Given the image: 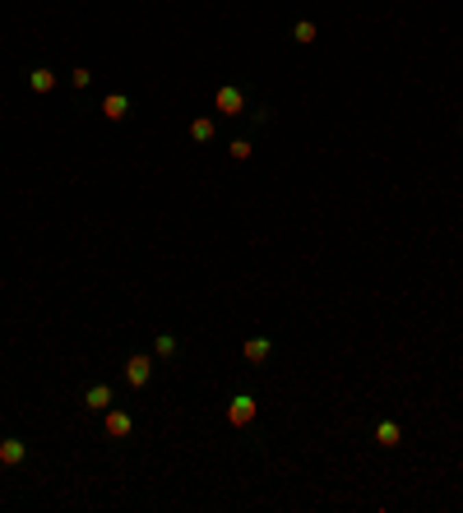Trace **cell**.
<instances>
[{
  "mask_svg": "<svg viewBox=\"0 0 463 513\" xmlns=\"http://www.w3.org/2000/svg\"><path fill=\"white\" fill-rule=\"evenodd\" d=\"M70 83H75L79 93H84V88H88V83H93V75H88V70H84V65H79L75 75H70Z\"/></svg>",
  "mask_w": 463,
  "mask_h": 513,
  "instance_id": "cell-15",
  "label": "cell"
},
{
  "mask_svg": "<svg viewBox=\"0 0 463 513\" xmlns=\"http://www.w3.org/2000/svg\"><path fill=\"white\" fill-rule=\"evenodd\" d=\"M292 38L301 42V47H310V42H315V23H310V19H297V23H292Z\"/></svg>",
  "mask_w": 463,
  "mask_h": 513,
  "instance_id": "cell-12",
  "label": "cell"
},
{
  "mask_svg": "<svg viewBox=\"0 0 463 513\" xmlns=\"http://www.w3.org/2000/svg\"><path fill=\"white\" fill-rule=\"evenodd\" d=\"M153 352H158V356H176V338H172V333H158Z\"/></svg>",
  "mask_w": 463,
  "mask_h": 513,
  "instance_id": "cell-13",
  "label": "cell"
},
{
  "mask_svg": "<svg viewBox=\"0 0 463 513\" xmlns=\"http://www.w3.org/2000/svg\"><path fill=\"white\" fill-rule=\"evenodd\" d=\"M399 439H403V430H399L394 421H380V425H375V444H380V449H399Z\"/></svg>",
  "mask_w": 463,
  "mask_h": 513,
  "instance_id": "cell-8",
  "label": "cell"
},
{
  "mask_svg": "<svg viewBox=\"0 0 463 513\" xmlns=\"http://www.w3.org/2000/svg\"><path fill=\"white\" fill-rule=\"evenodd\" d=\"M269 352H273V342H269V338H251V342H246V361H251V365L269 361Z\"/></svg>",
  "mask_w": 463,
  "mask_h": 513,
  "instance_id": "cell-10",
  "label": "cell"
},
{
  "mask_svg": "<svg viewBox=\"0 0 463 513\" xmlns=\"http://www.w3.org/2000/svg\"><path fill=\"white\" fill-rule=\"evenodd\" d=\"M84 407H88V412H107V407H112V384H93V389L84 393Z\"/></svg>",
  "mask_w": 463,
  "mask_h": 513,
  "instance_id": "cell-6",
  "label": "cell"
},
{
  "mask_svg": "<svg viewBox=\"0 0 463 513\" xmlns=\"http://www.w3.org/2000/svg\"><path fill=\"white\" fill-rule=\"evenodd\" d=\"M251 139H236V144H232V157H236V162H246V157H251Z\"/></svg>",
  "mask_w": 463,
  "mask_h": 513,
  "instance_id": "cell-14",
  "label": "cell"
},
{
  "mask_svg": "<svg viewBox=\"0 0 463 513\" xmlns=\"http://www.w3.org/2000/svg\"><path fill=\"white\" fill-rule=\"evenodd\" d=\"M149 375H153V356H144V352H139V356H130V361H125V380L135 384V389H144V384H149Z\"/></svg>",
  "mask_w": 463,
  "mask_h": 513,
  "instance_id": "cell-3",
  "label": "cell"
},
{
  "mask_svg": "<svg viewBox=\"0 0 463 513\" xmlns=\"http://www.w3.org/2000/svg\"><path fill=\"white\" fill-rule=\"evenodd\" d=\"M102 417H107V435H112V439H125L130 430H135V421H130V412H112V407H107Z\"/></svg>",
  "mask_w": 463,
  "mask_h": 513,
  "instance_id": "cell-4",
  "label": "cell"
},
{
  "mask_svg": "<svg viewBox=\"0 0 463 513\" xmlns=\"http://www.w3.org/2000/svg\"><path fill=\"white\" fill-rule=\"evenodd\" d=\"M213 130H218V125H213V116H195V120H190V139H195V144H209Z\"/></svg>",
  "mask_w": 463,
  "mask_h": 513,
  "instance_id": "cell-9",
  "label": "cell"
},
{
  "mask_svg": "<svg viewBox=\"0 0 463 513\" xmlns=\"http://www.w3.org/2000/svg\"><path fill=\"white\" fill-rule=\"evenodd\" d=\"M28 88H33V93H51V88H56V75H51V70H33V75H28Z\"/></svg>",
  "mask_w": 463,
  "mask_h": 513,
  "instance_id": "cell-11",
  "label": "cell"
},
{
  "mask_svg": "<svg viewBox=\"0 0 463 513\" xmlns=\"http://www.w3.org/2000/svg\"><path fill=\"white\" fill-rule=\"evenodd\" d=\"M102 116H107V120H125V116H130V97L125 93H107L102 97Z\"/></svg>",
  "mask_w": 463,
  "mask_h": 513,
  "instance_id": "cell-5",
  "label": "cell"
},
{
  "mask_svg": "<svg viewBox=\"0 0 463 513\" xmlns=\"http://www.w3.org/2000/svg\"><path fill=\"white\" fill-rule=\"evenodd\" d=\"M23 458H28V444H23V439H5V444H0V462H5V467H19Z\"/></svg>",
  "mask_w": 463,
  "mask_h": 513,
  "instance_id": "cell-7",
  "label": "cell"
},
{
  "mask_svg": "<svg viewBox=\"0 0 463 513\" xmlns=\"http://www.w3.org/2000/svg\"><path fill=\"white\" fill-rule=\"evenodd\" d=\"M213 107H218L223 116H241V111H246V93L227 83V88H218V93H213Z\"/></svg>",
  "mask_w": 463,
  "mask_h": 513,
  "instance_id": "cell-1",
  "label": "cell"
},
{
  "mask_svg": "<svg viewBox=\"0 0 463 513\" xmlns=\"http://www.w3.org/2000/svg\"><path fill=\"white\" fill-rule=\"evenodd\" d=\"M255 412H260V407H255L251 393H236V398H232V407H227V421H232V425H251Z\"/></svg>",
  "mask_w": 463,
  "mask_h": 513,
  "instance_id": "cell-2",
  "label": "cell"
}]
</instances>
